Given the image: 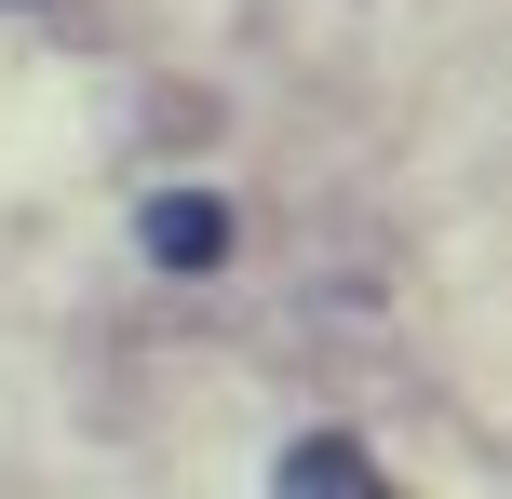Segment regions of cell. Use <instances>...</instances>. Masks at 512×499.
<instances>
[{"instance_id": "cell-1", "label": "cell", "mask_w": 512, "mask_h": 499, "mask_svg": "<svg viewBox=\"0 0 512 499\" xmlns=\"http://www.w3.org/2000/svg\"><path fill=\"white\" fill-rule=\"evenodd\" d=\"M270 499H391V473L364 459V432H297L283 473H270Z\"/></svg>"}, {"instance_id": "cell-2", "label": "cell", "mask_w": 512, "mask_h": 499, "mask_svg": "<svg viewBox=\"0 0 512 499\" xmlns=\"http://www.w3.org/2000/svg\"><path fill=\"white\" fill-rule=\"evenodd\" d=\"M135 243H149L162 270H216L230 257V203H216V189H162V203L135 216Z\"/></svg>"}]
</instances>
